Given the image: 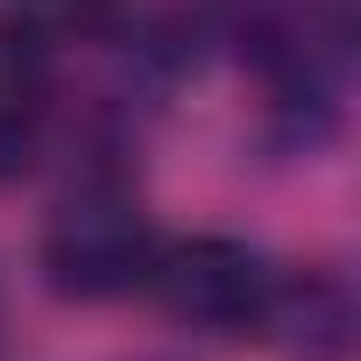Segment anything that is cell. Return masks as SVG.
I'll return each mask as SVG.
<instances>
[{
	"label": "cell",
	"mask_w": 361,
	"mask_h": 361,
	"mask_svg": "<svg viewBox=\"0 0 361 361\" xmlns=\"http://www.w3.org/2000/svg\"><path fill=\"white\" fill-rule=\"evenodd\" d=\"M156 248H163V234H156L142 192L121 185V177H85L43 220V283L57 298L106 305V298H128L149 283Z\"/></svg>",
	"instance_id": "cell-1"
},
{
	"label": "cell",
	"mask_w": 361,
	"mask_h": 361,
	"mask_svg": "<svg viewBox=\"0 0 361 361\" xmlns=\"http://www.w3.org/2000/svg\"><path fill=\"white\" fill-rule=\"evenodd\" d=\"M276 262L234 234H192V241H170L156 248V269H149V290L156 305L192 326L206 340H248V333H269V305H276Z\"/></svg>",
	"instance_id": "cell-2"
},
{
	"label": "cell",
	"mask_w": 361,
	"mask_h": 361,
	"mask_svg": "<svg viewBox=\"0 0 361 361\" xmlns=\"http://www.w3.org/2000/svg\"><path fill=\"white\" fill-rule=\"evenodd\" d=\"M50 128V43L0 15V177H15Z\"/></svg>",
	"instance_id": "cell-3"
},
{
	"label": "cell",
	"mask_w": 361,
	"mask_h": 361,
	"mask_svg": "<svg viewBox=\"0 0 361 361\" xmlns=\"http://www.w3.org/2000/svg\"><path fill=\"white\" fill-rule=\"evenodd\" d=\"M347 326H354V305H347V283H340V276L276 283L269 333H283V347H290L298 361H340V354H347Z\"/></svg>",
	"instance_id": "cell-4"
},
{
	"label": "cell",
	"mask_w": 361,
	"mask_h": 361,
	"mask_svg": "<svg viewBox=\"0 0 361 361\" xmlns=\"http://www.w3.org/2000/svg\"><path fill=\"white\" fill-rule=\"evenodd\" d=\"M128 0H8V15L36 36V43H99L114 36Z\"/></svg>",
	"instance_id": "cell-5"
}]
</instances>
